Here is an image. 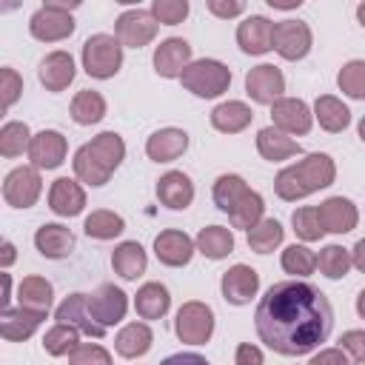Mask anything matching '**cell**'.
I'll use <instances>...</instances> for the list:
<instances>
[{
	"instance_id": "56",
	"label": "cell",
	"mask_w": 365,
	"mask_h": 365,
	"mask_svg": "<svg viewBox=\"0 0 365 365\" xmlns=\"http://www.w3.org/2000/svg\"><path fill=\"white\" fill-rule=\"evenodd\" d=\"M9 299H11V277H9V274H3V297H0L3 311L9 308Z\"/></svg>"
},
{
	"instance_id": "15",
	"label": "cell",
	"mask_w": 365,
	"mask_h": 365,
	"mask_svg": "<svg viewBox=\"0 0 365 365\" xmlns=\"http://www.w3.org/2000/svg\"><path fill=\"white\" fill-rule=\"evenodd\" d=\"M54 319L63 322V325H71V328H77L80 334H88V336H94V339H100V336L106 334V328H103V325L91 317V311H88V294H68V297L57 305Z\"/></svg>"
},
{
	"instance_id": "29",
	"label": "cell",
	"mask_w": 365,
	"mask_h": 365,
	"mask_svg": "<svg viewBox=\"0 0 365 365\" xmlns=\"http://www.w3.org/2000/svg\"><path fill=\"white\" fill-rule=\"evenodd\" d=\"M254 111L242 100H225L211 111V125L222 134H240L251 125Z\"/></svg>"
},
{
	"instance_id": "5",
	"label": "cell",
	"mask_w": 365,
	"mask_h": 365,
	"mask_svg": "<svg viewBox=\"0 0 365 365\" xmlns=\"http://www.w3.org/2000/svg\"><path fill=\"white\" fill-rule=\"evenodd\" d=\"M83 68L88 77L108 80L123 66V43L114 34H91L83 43Z\"/></svg>"
},
{
	"instance_id": "7",
	"label": "cell",
	"mask_w": 365,
	"mask_h": 365,
	"mask_svg": "<svg viewBox=\"0 0 365 365\" xmlns=\"http://www.w3.org/2000/svg\"><path fill=\"white\" fill-rule=\"evenodd\" d=\"M174 334L180 336V342H188V345H205L214 334V311L211 305L205 302H185L180 311H177V319H174Z\"/></svg>"
},
{
	"instance_id": "30",
	"label": "cell",
	"mask_w": 365,
	"mask_h": 365,
	"mask_svg": "<svg viewBox=\"0 0 365 365\" xmlns=\"http://www.w3.org/2000/svg\"><path fill=\"white\" fill-rule=\"evenodd\" d=\"M111 268L123 277V279H137L140 274H145L148 268V254L137 240H125L114 248L111 254Z\"/></svg>"
},
{
	"instance_id": "16",
	"label": "cell",
	"mask_w": 365,
	"mask_h": 365,
	"mask_svg": "<svg viewBox=\"0 0 365 365\" xmlns=\"http://www.w3.org/2000/svg\"><path fill=\"white\" fill-rule=\"evenodd\" d=\"M194 251H197V245H194V240H191L185 231L165 228V231H160V234L154 237V254H157V259H160L163 265H168V268H182V265H188L191 257H194Z\"/></svg>"
},
{
	"instance_id": "58",
	"label": "cell",
	"mask_w": 365,
	"mask_h": 365,
	"mask_svg": "<svg viewBox=\"0 0 365 365\" xmlns=\"http://www.w3.org/2000/svg\"><path fill=\"white\" fill-rule=\"evenodd\" d=\"M356 20H359V26H365V0L356 6Z\"/></svg>"
},
{
	"instance_id": "8",
	"label": "cell",
	"mask_w": 365,
	"mask_h": 365,
	"mask_svg": "<svg viewBox=\"0 0 365 365\" xmlns=\"http://www.w3.org/2000/svg\"><path fill=\"white\" fill-rule=\"evenodd\" d=\"M160 31V23L145 9H128L114 20V37L123 43V48H143L148 46Z\"/></svg>"
},
{
	"instance_id": "49",
	"label": "cell",
	"mask_w": 365,
	"mask_h": 365,
	"mask_svg": "<svg viewBox=\"0 0 365 365\" xmlns=\"http://www.w3.org/2000/svg\"><path fill=\"white\" fill-rule=\"evenodd\" d=\"M339 348L348 351L356 362H365V331H359V328L345 331V334L339 336Z\"/></svg>"
},
{
	"instance_id": "53",
	"label": "cell",
	"mask_w": 365,
	"mask_h": 365,
	"mask_svg": "<svg viewBox=\"0 0 365 365\" xmlns=\"http://www.w3.org/2000/svg\"><path fill=\"white\" fill-rule=\"evenodd\" d=\"M160 365H208V359L200 356V354H194V351H180V354L165 356Z\"/></svg>"
},
{
	"instance_id": "18",
	"label": "cell",
	"mask_w": 365,
	"mask_h": 365,
	"mask_svg": "<svg viewBox=\"0 0 365 365\" xmlns=\"http://www.w3.org/2000/svg\"><path fill=\"white\" fill-rule=\"evenodd\" d=\"M191 46L182 37H165L157 48H154V71L165 80L171 77H182V71L191 66Z\"/></svg>"
},
{
	"instance_id": "45",
	"label": "cell",
	"mask_w": 365,
	"mask_h": 365,
	"mask_svg": "<svg viewBox=\"0 0 365 365\" xmlns=\"http://www.w3.org/2000/svg\"><path fill=\"white\" fill-rule=\"evenodd\" d=\"M336 86L351 100H365V60H348L336 74Z\"/></svg>"
},
{
	"instance_id": "43",
	"label": "cell",
	"mask_w": 365,
	"mask_h": 365,
	"mask_svg": "<svg viewBox=\"0 0 365 365\" xmlns=\"http://www.w3.org/2000/svg\"><path fill=\"white\" fill-rule=\"evenodd\" d=\"M279 265H282V271L285 274H291V277H308V274H314V268H317V254L308 248V245H288L285 251H282V257H279Z\"/></svg>"
},
{
	"instance_id": "25",
	"label": "cell",
	"mask_w": 365,
	"mask_h": 365,
	"mask_svg": "<svg viewBox=\"0 0 365 365\" xmlns=\"http://www.w3.org/2000/svg\"><path fill=\"white\" fill-rule=\"evenodd\" d=\"M188 148V134L182 128H160L145 140V154L154 163H174Z\"/></svg>"
},
{
	"instance_id": "36",
	"label": "cell",
	"mask_w": 365,
	"mask_h": 365,
	"mask_svg": "<svg viewBox=\"0 0 365 365\" xmlns=\"http://www.w3.org/2000/svg\"><path fill=\"white\" fill-rule=\"evenodd\" d=\"M83 231H86L91 240H114V237H120V234L125 231V220H123L120 214L108 211V208H97V211H91V214L86 217Z\"/></svg>"
},
{
	"instance_id": "19",
	"label": "cell",
	"mask_w": 365,
	"mask_h": 365,
	"mask_svg": "<svg viewBox=\"0 0 365 365\" xmlns=\"http://www.w3.org/2000/svg\"><path fill=\"white\" fill-rule=\"evenodd\" d=\"M237 46L245 54H265L274 48V23L262 14H251L237 26Z\"/></svg>"
},
{
	"instance_id": "10",
	"label": "cell",
	"mask_w": 365,
	"mask_h": 365,
	"mask_svg": "<svg viewBox=\"0 0 365 365\" xmlns=\"http://www.w3.org/2000/svg\"><path fill=\"white\" fill-rule=\"evenodd\" d=\"M314 34L302 20H279L274 23V51L282 60H302L311 51Z\"/></svg>"
},
{
	"instance_id": "2",
	"label": "cell",
	"mask_w": 365,
	"mask_h": 365,
	"mask_svg": "<svg viewBox=\"0 0 365 365\" xmlns=\"http://www.w3.org/2000/svg\"><path fill=\"white\" fill-rule=\"evenodd\" d=\"M334 180H336L334 157L317 151V154L302 157L294 165H285L274 180V191H277L279 200L297 202V200H302V197H308L319 188H328Z\"/></svg>"
},
{
	"instance_id": "24",
	"label": "cell",
	"mask_w": 365,
	"mask_h": 365,
	"mask_svg": "<svg viewBox=\"0 0 365 365\" xmlns=\"http://www.w3.org/2000/svg\"><path fill=\"white\" fill-rule=\"evenodd\" d=\"M34 248L46 259H66L74 251V234L60 222H43L34 234Z\"/></svg>"
},
{
	"instance_id": "51",
	"label": "cell",
	"mask_w": 365,
	"mask_h": 365,
	"mask_svg": "<svg viewBox=\"0 0 365 365\" xmlns=\"http://www.w3.org/2000/svg\"><path fill=\"white\" fill-rule=\"evenodd\" d=\"M234 365H265V356L257 345L251 342H240L234 351Z\"/></svg>"
},
{
	"instance_id": "11",
	"label": "cell",
	"mask_w": 365,
	"mask_h": 365,
	"mask_svg": "<svg viewBox=\"0 0 365 365\" xmlns=\"http://www.w3.org/2000/svg\"><path fill=\"white\" fill-rule=\"evenodd\" d=\"M88 311L103 328L117 325L128 311V294L114 282H103L88 294Z\"/></svg>"
},
{
	"instance_id": "23",
	"label": "cell",
	"mask_w": 365,
	"mask_h": 365,
	"mask_svg": "<svg viewBox=\"0 0 365 365\" xmlns=\"http://www.w3.org/2000/svg\"><path fill=\"white\" fill-rule=\"evenodd\" d=\"M48 208L57 217H77L86 208V191H83V185L77 180H68V177L54 180L51 188H48Z\"/></svg>"
},
{
	"instance_id": "52",
	"label": "cell",
	"mask_w": 365,
	"mask_h": 365,
	"mask_svg": "<svg viewBox=\"0 0 365 365\" xmlns=\"http://www.w3.org/2000/svg\"><path fill=\"white\" fill-rule=\"evenodd\" d=\"M308 365H348V356L342 348H322L319 354L311 356Z\"/></svg>"
},
{
	"instance_id": "17",
	"label": "cell",
	"mask_w": 365,
	"mask_h": 365,
	"mask_svg": "<svg viewBox=\"0 0 365 365\" xmlns=\"http://www.w3.org/2000/svg\"><path fill=\"white\" fill-rule=\"evenodd\" d=\"M220 291H222L225 302H231V305H245V302H251V299L257 297V291H259V274H257L251 265L237 262V265H231V268L222 274Z\"/></svg>"
},
{
	"instance_id": "28",
	"label": "cell",
	"mask_w": 365,
	"mask_h": 365,
	"mask_svg": "<svg viewBox=\"0 0 365 365\" xmlns=\"http://www.w3.org/2000/svg\"><path fill=\"white\" fill-rule=\"evenodd\" d=\"M134 308L140 319H163L171 308V294L163 282H145L134 294Z\"/></svg>"
},
{
	"instance_id": "46",
	"label": "cell",
	"mask_w": 365,
	"mask_h": 365,
	"mask_svg": "<svg viewBox=\"0 0 365 365\" xmlns=\"http://www.w3.org/2000/svg\"><path fill=\"white\" fill-rule=\"evenodd\" d=\"M188 9H191L188 0H154L148 11L160 26H177L188 17Z\"/></svg>"
},
{
	"instance_id": "26",
	"label": "cell",
	"mask_w": 365,
	"mask_h": 365,
	"mask_svg": "<svg viewBox=\"0 0 365 365\" xmlns=\"http://www.w3.org/2000/svg\"><path fill=\"white\" fill-rule=\"evenodd\" d=\"M43 319H46V314H37V311H29V308H20V305L6 308L0 314V334L9 342H23L40 328Z\"/></svg>"
},
{
	"instance_id": "31",
	"label": "cell",
	"mask_w": 365,
	"mask_h": 365,
	"mask_svg": "<svg viewBox=\"0 0 365 365\" xmlns=\"http://www.w3.org/2000/svg\"><path fill=\"white\" fill-rule=\"evenodd\" d=\"M51 299H54V288L46 277H23L20 285H17V305L20 308H29V311H37V314H48L51 308Z\"/></svg>"
},
{
	"instance_id": "37",
	"label": "cell",
	"mask_w": 365,
	"mask_h": 365,
	"mask_svg": "<svg viewBox=\"0 0 365 365\" xmlns=\"http://www.w3.org/2000/svg\"><path fill=\"white\" fill-rule=\"evenodd\" d=\"M285 240V231L279 225V220L274 217H262L251 231H248V248L257 254H271L274 248H279Z\"/></svg>"
},
{
	"instance_id": "50",
	"label": "cell",
	"mask_w": 365,
	"mask_h": 365,
	"mask_svg": "<svg viewBox=\"0 0 365 365\" xmlns=\"http://www.w3.org/2000/svg\"><path fill=\"white\" fill-rule=\"evenodd\" d=\"M208 11L214 17H222V20H231V17H240L245 11V3L242 0H208L205 3Z\"/></svg>"
},
{
	"instance_id": "44",
	"label": "cell",
	"mask_w": 365,
	"mask_h": 365,
	"mask_svg": "<svg viewBox=\"0 0 365 365\" xmlns=\"http://www.w3.org/2000/svg\"><path fill=\"white\" fill-rule=\"evenodd\" d=\"M291 225H294V234H297L302 242H317V240H322V234H325V228H322V222H319L317 205H302V208H297V211L291 214Z\"/></svg>"
},
{
	"instance_id": "20",
	"label": "cell",
	"mask_w": 365,
	"mask_h": 365,
	"mask_svg": "<svg viewBox=\"0 0 365 365\" xmlns=\"http://www.w3.org/2000/svg\"><path fill=\"white\" fill-rule=\"evenodd\" d=\"M77 68H74V57L68 51H48L43 60H40V68H37V77L40 83L46 86V91H66L74 80Z\"/></svg>"
},
{
	"instance_id": "33",
	"label": "cell",
	"mask_w": 365,
	"mask_h": 365,
	"mask_svg": "<svg viewBox=\"0 0 365 365\" xmlns=\"http://www.w3.org/2000/svg\"><path fill=\"white\" fill-rule=\"evenodd\" d=\"M151 342H154V334H151V328L145 322H128L117 334L114 351L120 356H125V359H137V356H143V354L151 351Z\"/></svg>"
},
{
	"instance_id": "41",
	"label": "cell",
	"mask_w": 365,
	"mask_h": 365,
	"mask_svg": "<svg viewBox=\"0 0 365 365\" xmlns=\"http://www.w3.org/2000/svg\"><path fill=\"white\" fill-rule=\"evenodd\" d=\"M29 145H31V131H29L26 123L9 120V123L0 128V154H3V157L14 160V157H20L23 151H29Z\"/></svg>"
},
{
	"instance_id": "40",
	"label": "cell",
	"mask_w": 365,
	"mask_h": 365,
	"mask_svg": "<svg viewBox=\"0 0 365 365\" xmlns=\"http://www.w3.org/2000/svg\"><path fill=\"white\" fill-rule=\"evenodd\" d=\"M245 191H248V185H245V180H242L240 174H220V177L214 180L211 197H214V205L228 214V211L242 200Z\"/></svg>"
},
{
	"instance_id": "35",
	"label": "cell",
	"mask_w": 365,
	"mask_h": 365,
	"mask_svg": "<svg viewBox=\"0 0 365 365\" xmlns=\"http://www.w3.org/2000/svg\"><path fill=\"white\" fill-rule=\"evenodd\" d=\"M106 117V97L94 88H83L71 100V120L77 125H94Z\"/></svg>"
},
{
	"instance_id": "9",
	"label": "cell",
	"mask_w": 365,
	"mask_h": 365,
	"mask_svg": "<svg viewBox=\"0 0 365 365\" xmlns=\"http://www.w3.org/2000/svg\"><path fill=\"white\" fill-rule=\"evenodd\" d=\"M40 191H43V180L34 165H17L3 180V200L11 208H31Z\"/></svg>"
},
{
	"instance_id": "42",
	"label": "cell",
	"mask_w": 365,
	"mask_h": 365,
	"mask_svg": "<svg viewBox=\"0 0 365 365\" xmlns=\"http://www.w3.org/2000/svg\"><path fill=\"white\" fill-rule=\"evenodd\" d=\"M351 265H354V262H351V251L342 248V245H336V242L325 245V248L319 251V257H317V268H319L328 279H342Z\"/></svg>"
},
{
	"instance_id": "38",
	"label": "cell",
	"mask_w": 365,
	"mask_h": 365,
	"mask_svg": "<svg viewBox=\"0 0 365 365\" xmlns=\"http://www.w3.org/2000/svg\"><path fill=\"white\" fill-rule=\"evenodd\" d=\"M80 345H83L80 342V331L71 328V325H63V322L51 325L46 331V336H43V351L48 356H71Z\"/></svg>"
},
{
	"instance_id": "3",
	"label": "cell",
	"mask_w": 365,
	"mask_h": 365,
	"mask_svg": "<svg viewBox=\"0 0 365 365\" xmlns=\"http://www.w3.org/2000/svg\"><path fill=\"white\" fill-rule=\"evenodd\" d=\"M125 160V143L117 131H103L74 151V177L86 185H106Z\"/></svg>"
},
{
	"instance_id": "6",
	"label": "cell",
	"mask_w": 365,
	"mask_h": 365,
	"mask_svg": "<svg viewBox=\"0 0 365 365\" xmlns=\"http://www.w3.org/2000/svg\"><path fill=\"white\" fill-rule=\"evenodd\" d=\"M71 9H77V3L74 6H68V3H43L29 20L31 37L40 40V43H60V40L71 37V31H74Z\"/></svg>"
},
{
	"instance_id": "54",
	"label": "cell",
	"mask_w": 365,
	"mask_h": 365,
	"mask_svg": "<svg viewBox=\"0 0 365 365\" xmlns=\"http://www.w3.org/2000/svg\"><path fill=\"white\" fill-rule=\"evenodd\" d=\"M351 262H354V268H356V271H362V274H365V237H362V240H356V245L351 248Z\"/></svg>"
},
{
	"instance_id": "13",
	"label": "cell",
	"mask_w": 365,
	"mask_h": 365,
	"mask_svg": "<svg viewBox=\"0 0 365 365\" xmlns=\"http://www.w3.org/2000/svg\"><path fill=\"white\" fill-rule=\"evenodd\" d=\"M66 154H68V143L60 131L54 128H43L31 137V145H29V160L37 171H51L57 165L66 163Z\"/></svg>"
},
{
	"instance_id": "39",
	"label": "cell",
	"mask_w": 365,
	"mask_h": 365,
	"mask_svg": "<svg viewBox=\"0 0 365 365\" xmlns=\"http://www.w3.org/2000/svg\"><path fill=\"white\" fill-rule=\"evenodd\" d=\"M262 211H265V200L257 194V191H245L242 194V200L228 211V220H231V225L234 228H245V231H251L259 220H262Z\"/></svg>"
},
{
	"instance_id": "1",
	"label": "cell",
	"mask_w": 365,
	"mask_h": 365,
	"mask_svg": "<svg viewBox=\"0 0 365 365\" xmlns=\"http://www.w3.org/2000/svg\"><path fill=\"white\" fill-rule=\"evenodd\" d=\"M257 336L282 356H305L317 351L331 328L334 308L328 297L302 279L274 282L254 311Z\"/></svg>"
},
{
	"instance_id": "14",
	"label": "cell",
	"mask_w": 365,
	"mask_h": 365,
	"mask_svg": "<svg viewBox=\"0 0 365 365\" xmlns=\"http://www.w3.org/2000/svg\"><path fill=\"white\" fill-rule=\"evenodd\" d=\"M271 120H274V128L285 131L288 137L291 134H308L314 125V111L299 97H282L271 106Z\"/></svg>"
},
{
	"instance_id": "55",
	"label": "cell",
	"mask_w": 365,
	"mask_h": 365,
	"mask_svg": "<svg viewBox=\"0 0 365 365\" xmlns=\"http://www.w3.org/2000/svg\"><path fill=\"white\" fill-rule=\"evenodd\" d=\"M14 257H17V248H14V242H3V254H0V265H3V271L6 268H11V262H14Z\"/></svg>"
},
{
	"instance_id": "21",
	"label": "cell",
	"mask_w": 365,
	"mask_h": 365,
	"mask_svg": "<svg viewBox=\"0 0 365 365\" xmlns=\"http://www.w3.org/2000/svg\"><path fill=\"white\" fill-rule=\"evenodd\" d=\"M319 222L328 234H348L359 222V211L348 197H328L319 202Z\"/></svg>"
},
{
	"instance_id": "4",
	"label": "cell",
	"mask_w": 365,
	"mask_h": 365,
	"mask_svg": "<svg viewBox=\"0 0 365 365\" xmlns=\"http://www.w3.org/2000/svg\"><path fill=\"white\" fill-rule=\"evenodd\" d=\"M182 88L191 91L194 97H202V100H211V97H220L228 91L231 86V68L220 60H211V57H202V60H194L182 77H180Z\"/></svg>"
},
{
	"instance_id": "57",
	"label": "cell",
	"mask_w": 365,
	"mask_h": 365,
	"mask_svg": "<svg viewBox=\"0 0 365 365\" xmlns=\"http://www.w3.org/2000/svg\"><path fill=\"white\" fill-rule=\"evenodd\" d=\"M356 314H359V317L365 319V288H362V291L356 294Z\"/></svg>"
},
{
	"instance_id": "22",
	"label": "cell",
	"mask_w": 365,
	"mask_h": 365,
	"mask_svg": "<svg viewBox=\"0 0 365 365\" xmlns=\"http://www.w3.org/2000/svg\"><path fill=\"white\" fill-rule=\"evenodd\" d=\"M157 200L171 211H185L194 200V182L185 171H165L157 180Z\"/></svg>"
},
{
	"instance_id": "48",
	"label": "cell",
	"mask_w": 365,
	"mask_h": 365,
	"mask_svg": "<svg viewBox=\"0 0 365 365\" xmlns=\"http://www.w3.org/2000/svg\"><path fill=\"white\" fill-rule=\"evenodd\" d=\"M68 365H114L111 362V354L97 345V342H83L71 356H68Z\"/></svg>"
},
{
	"instance_id": "34",
	"label": "cell",
	"mask_w": 365,
	"mask_h": 365,
	"mask_svg": "<svg viewBox=\"0 0 365 365\" xmlns=\"http://www.w3.org/2000/svg\"><path fill=\"white\" fill-rule=\"evenodd\" d=\"M194 245L208 259H225L234 251V234L225 225H205V228H200Z\"/></svg>"
},
{
	"instance_id": "59",
	"label": "cell",
	"mask_w": 365,
	"mask_h": 365,
	"mask_svg": "<svg viewBox=\"0 0 365 365\" xmlns=\"http://www.w3.org/2000/svg\"><path fill=\"white\" fill-rule=\"evenodd\" d=\"M356 131H359V140H362V143H365V117H362V120H359V128H356Z\"/></svg>"
},
{
	"instance_id": "27",
	"label": "cell",
	"mask_w": 365,
	"mask_h": 365,
	"mask_svg": "<svg viewBox=\"0 0 365 365\" xmlns=\"http://www.w3.org/2000/svg\"><path fill=\"white\" fill-rule=\"evenodd\" d=\"M257 151H259L262 160L279 163V160H288V157L299 154L302 145H299L297 140H291L285 131H279V128H274V125H265V128L257 131Z\"/></svg>"
},
{
	"instance_id": "12",
	"label": "cell",
	"mask_w": 365,
	"mask_h": 365,
	"mask_svg": "<svg viewBox=\"0 0 365 365\" xmlns=\"http://www.w3.org/2000/svg\"><path fill=\"white\" fill-rule=\"evenodd\" d=\"M282 91H285V77L271 63L254 66L245 74V94L259 106H274L277 100H282Z\"/></svg>"
},
{
	"instance_id": "32",
	"label": "cell",
	"mask_w": 365,
	"mask_h": 365,
	"mask_svg": "<svg viewBox=\"0 0 365 365\" xmlns=\"http://www.w3.org/2000/svg\"><path fill=\"white\" fill-rule=\"evenodd\" d=\"M314 120L325 131L339 134V131H345L351 125V108L339 97H334V94H319L317 103H314Z\"/></svg>"
},
{
	"instance_id": "47",
	"label": "cell",
	"mask_w": 365,
	"mask_h": 365,
	"mask_svg": "<svg viewBox=\"0 0 365 365\" xmlns=\"http://www.w3.org/2000/svg\"><path fill=\"white\" fill-rule=\"evenodd\" d=\"M20 94H23V77L14 68L3 66L0 68V100H3V111H9L20 100Z\"/></svg>"
}]
</instances>
